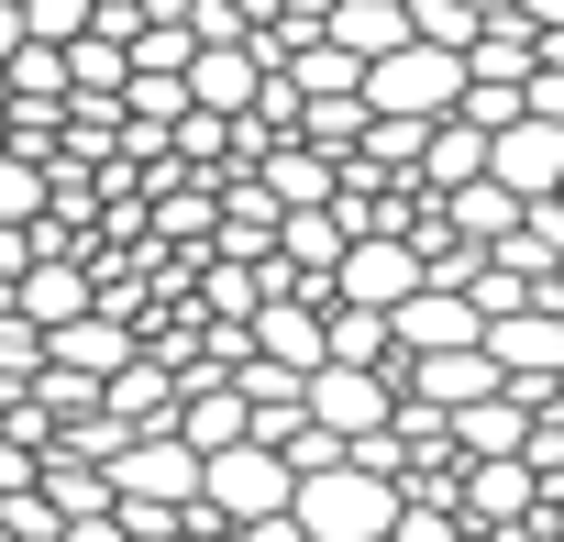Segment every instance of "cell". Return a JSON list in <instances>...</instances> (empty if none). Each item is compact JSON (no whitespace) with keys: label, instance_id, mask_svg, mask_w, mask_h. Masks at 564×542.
Returning <instances> with one entry per match:
<instances>
[{"label":"cell","instance_id":"cell-18","mask_svg":"<svg viewBox=\"0 0 564 542\" xmlns=\"http://www.w3.org/2000/svg\"><path fill=\"white\" fill-rule=\"evenodd\" d=\"M34 221H45V166L0 155V232H34Z\"/></svg>","mask_w":564,"mask_h":542},{"label":"cell","instance_id":"cell-24","mask_svg":"<svg viewBox=\"0 0 564 542\" xmlns=\"http://www.w3.org/2000/svg\"><path fill=\"white\" fill-rule=\"evenodd\" d=\"M177 542H221V531H199V520H177Z\"/></svg>","mask_w":564,"mask_h":542},{"label":"cell","instance_id":"cell-8","mask_svg":"<svg viewBox=\"0 0 564 542\" xmlns=\"http://www.w3.org/2000/svg\"><path fill=\"white\" fill-rule=\"evenodd\" d=\"M122 366H133V333H122V322H100V311H89V322H67V333H45V377L111 388Z\"/></svg>","mask_w":564,"mask_h":542},{"label":"cell","instance_id":"cell-7","mask_svg":"<svg viewBox=\"0 0 564 542\" xmlns=\"http://www.w3.org/2000/svg\"><path fill=\"white\" fill-rule=\"evenodd\" d=\"M0 311H12L23 333H67V322H89V278H78L67 254H45L34 278H12V289H0Z\"/></svg>","mask_w":564,"mask_h":542},{"label":"cell","instance_id":"cell-10","mask_svg":"<svg viewBox=\"0 0 564 542\" xmlns=\"http://www.w3.org/2000/svg\"><path fill=\"white\" fill-rule=\"evenodd\" d=\"M100 421H111L122 443H133V432H166V421H177V366H144V355H133V366L100 388Z\"/></svg>","mask_w":564,"mask_h":542},{"label":"cell","instance_id":"cell-23","mask_svg":"<svg viewBox=\"0 0 564 542\" xmlns=\"http://www.w3.org/2000/svg\"><path fill=\"white\" fill-rule=\"evenodd\" d=\"M454 12H476V23H498V12H509V0H454Z\"/></svg>","mask_w":564,"mask_h":542},{"label":"cell","instance_id":"cell-11","mask_svg":"<svg viewBox=\"0 0 564 542\" xmlns=\"http://www.w3.org/2000/svg\"><path fill=\"white\" fill-rule=\"evenodd\" d=\"M243 177L265 188V210H276V221H289V210H333V166H322L311 144H265Z\"/></svg>","mask_w":564,"mask_h":542},{"label":"cell","instance_id":"cell-3","mask_svg":"<svg viewBox=\"0 0 564 542\" xmlns=\"http://www.w3.org/2000/svg\"><path fill=\"white\" fill-rule=\"evenodd\" d=\"M300 421H311V432H333V443H366V432H388V421H399V377L322 366V377L300 388Z\"/></svg>","mask_w":564,"mask_h":542},{"label":"cell","instance_id":"cell-20","mask_svg":"<svg viewBox=\"0 0 564 542\" xmlns=\"http://www.w3.org/2000/svg\"><path fill=\"white\" fill-rule=\"evenodd\" d=\"M23 56V12H12V0H0V67H12Z\"/></svg>","mask_w":564,"mask_h":542},{"label":"cell","instance_id":"cell-2","mask_svg":"<svg viewBox=\"0 0 564 542\" xmlns=\"http://www.w3.org/2000/svg\"><path fill=\"white\" fill-rule=\"evenodd\" d=\"M100 476H111V509H166V520L199 509V454H188L177 432H133Z\"/></svg>","mask_w":564,"mask_h":542},{"label":"cell","instance_id":"cell-16","mask_svg":"<svg viewBox=\"0 0 564 542\" xmlns=\"http://www.w3.org/2000/svg\"><path fill=\"white\" fill-rule=\"evenodd\" d=\"M520 78H531V34H520V12H498L465 56V89H520Z\"/></svg>","mask_w":564,"mask_h":542},{"label":"cell","instance_id":"cell-12","mask_svg":"<svg viewBox=\"0 0 564 542\" xmlns=\"http://www.w3.org/2000/svg\"><path fill=\"white\" fill-rule=\"evenodd\" d=\"M443 432H454V454H465V465H520V443H531V421H520L509 399H476V410H454Z\"/></svg>","mask_w":564,"mask_h":542},{"label":"cell","instance_id":"cell-14","mask_svg":"<svg viewBox=\"0 0 564 542\" xmlns=\"http://www.w3.org/2000/svg\"><path fill=\"white\" fill-rule=\"evenodd\" d=\"M322 366H366V377H388V366H399V355H388V322L333 300V311H322Z\"/></svg>","mask_w":564,"mask_h":542},{"label":"cell","instance_id":"cell-22","mask_svg":"<svg viewBox=\"0 0 564 542\" xmlns=\"http://www.w3.org/2000/svg\"><path fill=\"white\" fill-rule=\"evenodd\" d=\"M122 12H144V0H89V23H122Z\"/></svg>","mask_w":564,"mask_h":542},{"label":"cell","instance_id":"cell-5","mask_svg":"<svg viewBox=\"0 0 564 542\" xmlns=\"http://www.w3.org/2000/svg\"><path fill=\"white\" fill-rule=\"evenodd\" d=\"M333 300L388 322L399 300H421V254H410V243H344V265H333Z\"/></svg>","mask_w":564,"mask_h":542},{"label":"cell","instance_id":"cell-6","mask_svg":"<svg viewBox=\"0 0 564 542\" xmlns=\"http://www.w3.org/2000/svg\"><path fill=\"white\" fill-rule=\"evenodd\" d=\"M177 89H188V111H199V122H243V111H254V89H265V67H254L243 45H199Z\"/></svg>","mask_w":564,"mask_h":542},{"label":"cell","instance_id":"cell-17","mask_svg":"<svg viewBox=\"0 0 564 542\" xmlns=\"http://www.w3.org/2000/svg\"><path fill=\"white\" fill-rule=\"evenodd\" d=\"M56 67H67V100H122V78H133V67H122V45H111L100 23H89V34H78Z\"/></svg>","mask_w":564,"mask_h":542},{"label":"cell","instance_id":"cell-19","mask_svg":"<svg viewBox=\"0 0 564 542\" xmlns=\"http://www.w3.org/2000/svg\"><path fill=\"white\" fill-rule=\"evenodd\" d=\"M520 12V34H564V0H509Z\"/></svg>","mask_w":564,"mask_h":542},{"label":"cell","instance_id":"cell-13","mask_svg":"<svg viewBox=\"0 0 564 542\" xmlns=\"http://www.w3.org/2000/svg\"><path fill=\"white\" fill-rule=\"evenodd\" d=\"M34 498H45L56 520H111V476L78 465V454H45V465H34Z\"/></svg>","mask_w":564,"mask_h":542},{"label":"cell","instance_id":"cell-1","mask_svg":"<svg viewBox=\"0 0 564 542\" xmlns=\"http://www.w3.org/2000/svg\"><path fill=\"white\" fill-rule=\"evenodd\" d=\"M454 100H465V67L454 56H432V45H399L388 67H366V122H454Z\"/></svg>","mask_w":564,"mask_h":542},{"label":"cell","instance_id":"cell-4","mask_svg":"<svg viewBox=\"0 0 564 542\" xmlns=\"http://www.w3.org/2000/svg\"><path fill=\"white\" fill-rule=\"evenodd\" d=\"M487 188H509L520 210L564 199V133H553V122H509V133L487 144Z\"/></svg>","mask_w":564,"mask_h":542},{"label":"cell","instance_id":"cell-15","mask_svg":"<svg viewBox=\"0 0 564 542\" xmlns=\"http://www.w3.org/2000/svg\"><path fill=\"white\" fill-rule=\"evenodd\" d=\"M276 78L300 89V111H322V100H366V67H355V56H333V45H300Z\"/></svg>","mask_w":564,"mask_h":542},{"label":"cell","instance_id":"cell-9","mask_svg":"<svg viewBox=\"0 0 564 542\" xmlns=\"http://www.w3.org/2000/svg\"><path fill=\"white\" fill-rule=\"evenodd\" d=\"M322 45H333V56H355V67H388V56L410 45V0H333Z\"/></svg>","mask_w":564,"mask_h":542},{"label":"cell","instance_id":"cell-21","mask_svg":"<svg viewBox=\"0 0 564 542\" xmlns=\"http://www.w3.org/2000/svg\"><path fill=\"white\" fill-rule=\"evenodd\" d=\"M232 542H300V520H254V531H232Z\"/></svg>","mask_w":564,"mask_h":542}]
</instances>
